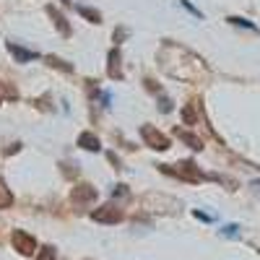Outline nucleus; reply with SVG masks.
Returning a JSON list of instances; mask_svg holds the SVG:
<instances>
[{
    "instance_id": "18",
    "label": "nucleus",
    "mask_w": 260,
    "mask_h": 260,
    "mask_svg": "<svg viewBox=\"0 0 260 260\" xmlns=\"http://www.w3.org/2000/svg\"><path fill=\"white\" fill-rule=\"evenodd\" d=\"M182 120H185L187 125H192V122H195V110H192V107H185V112H182Z\"/></svg>"
},
{
    "instance_id": "19",
    "label": "nucleus",
    "mask_w": 260,
    "mask_h": 260,
    "mask_svg": "<svg viewBox=\"0 0 260 260\" xmlns=\"http://www.w3.org/2000/svg\"><path fill=\"white\" fill-rule=\"evenodd\" d=\"M159 110H161V112H172V102H169L167 96L159 99Z\"/></svg>"
},
{
    "instance_id": "4",
    "label": "nucleus",
    "mask_w": 260,
    "mask_h": 260,
    "mask_svg": "<svg viewBox=\"0 0 260 260\" xmlns=\"http://www.w3.org/2000/svg\"><path fill=\"white\" fill-rule=\"evenodd\" d=\"M141 136H143V141L154 148V151H167V148H169V138H167L164 133H159L154 125H143V127H141Z\"/></svg>"
},
{
    "instance_id": "12",
    "label": "nucleus",
    "mask_w": 260,
    "mask_h": 260,
    "mask_svg": "<svg viewBox=\"0 0 260 260\" xmlns=\"http://www.w3.org/2000/svg\"><path fill=\"white\" fill-rule=\"evenodd\" d=\"M11 203H13V195H11L8 185L3 182V177H0V208H8Z\"/></svg>"
},
{
    "instance_id": "3",
    "label": "nucleus",
    "mask_w": 260,
    "mask_h": 260,
    "mask_svg": "<svg viewBox=\"0 0 260 260\" xmlns=\"http://www.w3.org/2000/svg\"><path fill=\"white\" fill-rule=\"evenodd\" d=\"M11 242H13V250H16V252H21L24 257H29V255H34V252H37V240H34L31 234L21 232V229L11 234Z\"/></svg>"
},
{
    "instance_id": "11",
    "label": "nucleus",
    "mask_w": 260,
    "mask_h": 260,
    "mask_svg": "<svg viewBox=\"0 0 260 260\" xmlns=\"http://www.w3.org/2000/svg\"><path fill=\"white\" fill-rule=\"evenodd\" d=\"M177 136H180V138H182V141H185L190 148H195V151H201V148H203L201 138H195L192 133H187V130H177Z\"/></svg>"
},
{
    "instance_id": "17",
    "label": "nucleus",
    "mask_w": 260,
    "mask_h": 260,
    "mask_svg": "<svg viewBox=\"0 0 260 260\" xmlns=\"http://www.w3.org/2000/svg\"><path fill=\"white\" fill-rule=\"evenodd\" d=\"M37 260H55V250L52 247H45V250L37 255Z\"/></svg>"
},
{
    "instance_id": "2",
    "label": "nucleus",
    "mask_w": 260,
    "mask_h": 260,
    "mask_svg": "<svg viewBox=\"0 0 260 260\" xmlns=\"http://www.w3.org/2000/svg\"><path fill=\"white\" fill-rule=\"evenodd\" d=\"M161 172L164 175H175V177H180V180H187V182H201V180H206V175L195 167L192 161H180V164H175V167H167V164H161Z\"/></svg>"
},
{
    "instance_id": "1",
    "label": "nucleus",
    "mask_w": 260,
    "mask_h": 260,
    "mask_svg": "<svg viewBox=\"0 0 260 260\" xmlns=\"http://www.w3.org/2000/svg\"><path fill=\"white\" fill-rule=\"evenodd\" d=\"M156 60H159V68L167 76L180 78V81H198V78L208 76L203 60L195 52H190L187 47H182V45H172V42H167V45H161Z\"/></svg>"
},
{
    "instance_id": "9",
    "label": "nucleus",
    "mask_w": 260,
    "mask_h": 260,
    "mask_svg": "<svg viewBox=\"0 0 260 260\" xmlns=\"http://www.w3.org/2000/svg\"><path fill=\"white\" fill-rule=\"evenodd\" d=\"M47 13L55 18V26L60 29V34H65V37H71V26H68V21H65V16L55 8V6H47Z\"/></svg>"
},
{
    "instance_id": "10",
    "label": "nucleus",
    "mask_w": 260,
    "mask_h": 260,
    "mask_svg": "<svg viewBox=\"0 0 260 260\" xmlns=\"http://www.w3.org/2000/svg\"><path fill=\"white\" fill-rule=\"evenodd\" d=\"M78 146L86 151H99V138L94 133H81L78 136Z\"/></svg>"
},
{
    "instance_id": "6",
    "label": "nucleus",
    "mask_w": 260,
    "mask_h": 260,
    "mask_svg": "<svg viewBox=\"0 0 260 260\" xmlns=\"http://www.w3.org/2000/svg\"><path fill=\"white\" fill-rule=\"evenodd\" d=\"M94 201H96V190L91 185H76L71 190V203L76 208H86V206L94 203Z\"/></svg>"
},
{
    "instance_id": "7",
    "label": "nucleus",
    "mask_w": 260,
    "mask_h": 260,
    "mask_svg": "<svg viewBox=\"0 0 260 260\" xmlns=\"http://www.w3.org/2000/svg\"><path fill=\"white\" fill-rule=\"evenodd\" d=\"M120 60H122V55H120V50H117V47H115L110 55H107V73H110V78H115V81H120V78H122Z\"/></svg>"
},
{
    "instance_id": "14",
    "label": "nucleus",
    "mask_w": 260,
    "mask_h": 260,
    "mask_svg": "<svg viewBox=\"0 0 260 260\" xmlns=\"http://www.w3.org/2000/svg\"><path fill=\"white\" fill-rule=\"evenodd\" d=\"M78 13H81V16H86V18L91 21V24H102V13H99V11H94V8L78 6Z\"/></svg>"
},
{
    "instance_id": "8",
    "label": "nucleus",
    "mask_w": 260,
    "mask_h": 260,
    "mask_svg": "<svg viewBox=\"0 0 260 260\" xmlns=\"http://www.w3.org/2000/svg\"><path fill=\"white\" fill-rule=\"evenodd\" d=\"M8 52L18 60V62H31V60H37L39 55L37 52H31V50H24V47H18L16 42H8Z\"/></svg>"
},
{
    "instance_id": "20",
    "label": "nucleus",
    "mask_w": 260,
    "mask_h": 260,
    "mask_svg": "<svg viewBox=\"0 0 260 260\" xmlns=\"http://www.w3.org/2000/svg\"><path fill=\"white\" fill-rule=\"evenodd\" d=\"M224 237H237V226L232 224V226H224V232H221Z\"/></svg>"
},
{
    "instance_id": "15",
    "label": "nucleus",
    "mask_w": 260,
    "mask_h": 260,
    "mask_svg": "<svg viewBox=\"0 0 260 260\" xmlns=\"http://www.w3.org/2000/svg\"><path fill=\"white\" fill-rule=\"evenodd\" d=\"M112 195L115 198H130V190H127V185H115Z\"/></svg>"
},
{
    "instance_id": "16",
    "label": "nucleus",
    "mask_w": 260,
    "mask_h": 260,
    "mask_svg": "<svg viewBox=\"0 0 260 260\" xmlns=\"http://www.w3.org/2000/svg\"><path fill=\"white\" fill-rule=\"evenodd\" d=\"M229 21H232V24H234V26H245V29H250V31H255V26L250 24V21H245V18H237V16H232Z\"/></svg>"
},
{
    "instance_id": "5",
    "label": "nucleus",
    "mask_w": 260,
    "mask_h": 260,
    "mask_svg": "<svg viewBox=\"0 0 260 260\" xmlns=\"http://www.w3.org/2000/svg\"><path fill=\"white\" fill-rule=\"evenodd\" d=\"M91 219L94 221H99V224H120L122 219H125V213H122V208H117V206H102V208H96L94 213H91Z\"/></svg>"
},
{
    "instance_id": "13",
    "label": "nucleus",
    "mask_w": 260,
    "mask_h": 260,
    "mask_svg": "<svg viewBox=\"0 0 260 260\" xmlns=\"http://www.w3.org/2000/svg\"><path fill=\"white\" fill-rule=\"evenodd\" d=\"M45 60H47V62L52 65V68H57V71H65V73H73V65H71V62H62V60H60V57H55V55H47Z\"/></svg>"
},
{
    "instance_id": "21",
    "label": "nucleus",
    "mask_w": 260,
    "mask_h": 260,
    "mask_svg": "<svg viewBox=\"0 0 260 260\" xmlns=\"http://www.w3.org/2000/svg\"><path fill=\"white\" fill-rule=\"evenodd\" d=\"M122 37H125V29H117V31H115V42H120Z\"/></svg>"
}]
</instances>
